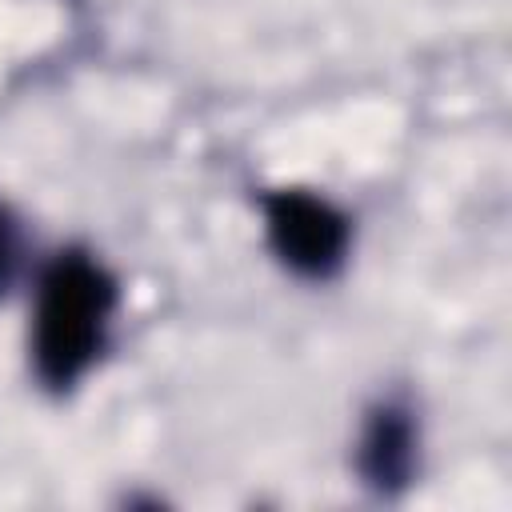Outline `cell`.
<instances>
[{"label":"cell","mask_w":512,"mask_h":512,"mask_svg":"<svg viewBox=\"0 0 512 512\" xmlns=\"http://www.w3.org/2000/svg\"><path fill=\"white\" fill-rule=\"evenodd\" d=\"M264 220L268 240L288 268L304 276H328L344 260L348 220L328 200L300 188H280L264 196Z\"/></svg>","instance_id":"7a4b0ae2"},{"label":"cell","mask_w":512,"mask_h":512,"mask_svg":"<svg viewBox=\"0 0 512 512\" xmlns=\"http://www.w3.org/2000/svg\"><path fill=\"white\" fill-rule=\"evenodd\" d=\"M112 304V276L84 252H64L44 272L32 324V356L44 384L68 388L96 360Z\"/></svg>","instance_id":"6da1fadb"},{"label":"cell","mask_w":512,"mask_h":512,"mask_svg":"<svg viewBox=\"0 0 512 512\" xmlns=\"http://www.w3.org/2000/svg\"><path fill=\"white\" fill-rule=\"evenodd\" d=\"M12 272H16V224L0 208V292L12 284Z\"/></svg>","instance_id":"277c9868"},{"label":"cell","mask_w":512,"mask_h":512,"mask_svg":"<svg viewBox=\"0 0 512 512\" xmlns=\"http://www.w3.org/2000/svg\"><path fill=\"white\" fill-rule=\"evenodd\" d=\"M360 468L376 488H396L412 472V424L400 408H380L360 444Z\"/></svg>","instance_id":"3957f363"}]
</instances>
